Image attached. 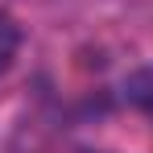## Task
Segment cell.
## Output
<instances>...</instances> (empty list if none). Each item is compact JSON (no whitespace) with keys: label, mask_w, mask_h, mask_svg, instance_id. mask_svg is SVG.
Segmentation results:
<instances>
[{"label":"cell","mask_w":153,"mask_h":153,"mask_svg":"<svg viewBox=\"0 0 153 153\" xmlns=\"http://www.w3.org/2000/svg\"><path fill=\"white\" fill-rule=\"evenodd\" d=\"M120 91H124V103H132V108H149V112H153V66L132 71V75L120 83Z\"/></svg>","instance_id":"1"},{"label":"cell","mask_w":153,"mask_h":153,"mask_svg":"<svg viewBox=\"0 0 153 153\" xmlns=\"http://www.w3.org/2000/svg\"><path fill=\"white\" fill-rule=\"evenodd\" d=\"M17 50H21V25L0 8V75L17 62Z\"/></svg>","instance_id":"2"}]
</instances>
